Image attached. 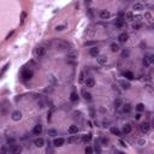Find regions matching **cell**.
I'll use <instances>...</instances> for the list:
<instances>
[{
    "mask_svg": "<svg viewBox=\"0 0 154 154\" xmlns=\"http://www.w3.org/2000/svg\"><path fill=\"white\" fill-rule=\"evenodd\" d=\"M143 1H144V2H146V1H148V0H143Z\"/></svg>",
    "mask_w": 154,
    "mask_h": 154,
    "instance_id": "46",
    "label": "cell"
},
{
    "mask_svg": "<svg viewBox=\"0 0 154 154\" xmlns=\"http://www.w3.org/2000/svg\"><path fill=\"white\" fill-rule=\"evenodd\" d=\"M84 83H85V85H87L88 88H93V87H95V81H94L93 78H87Z\"/></svg>",
    "mask_w": 154,
    "mask_h": 154,
    "instance_id": "11",
    "label": "cell"
},
{
    "mask_svg": "<svg viewBox=\"0 0 154 154\" xmlns=\"http://www.w3.org/2000/svg\"><path fill=\"white\" fill-rule=\"evenodd\" d=\"M140 24H139V23H136V24H134V27H132V28L134 29H136V30H137V29H140Z\"/></svg>",
    "mask_w": 154,
    "mask_h": 154,
    "instance_id": "40",
    "label": "cell"
},
{
    "mask_svg": "<svg viewBox=\"0 0 154 154\" xmlns=\"http://www.w3.org/2000/svg\"><path fill=\"white\" fill-rule=\"evenodd\" d=\"M144 16H146V18H147V19H148L149 22H152V16H151V13H148V12H147V13L144 14Z\"/></svg>",
    "mask_w": 154,
    "mask_h": 154,
    "instance_id": "38",
    "label": "cell"
},
{
    "mask_svg": "<svg viewBox=\"0 0 154 154\" xmlns=\"http://www.w3.org/2000/svg\"><path fill=\"white\" fill-rule=\"evenodd\" d=\"M65 28H66V25H57L56 30H57V31H63Z\"/></svg>",
    "mask_w": 154,
    "mask_h": 154,
    "instance_id": "35",
    "label": "cell"
},
{
    "mask_svg": "<svg viewBox=\"0 0 154 154\" xmlns=\"http://www.w3.org/2000/svg\"><path fill=\"white\" fill-rule=\"evenodd\" d=\"M34 143H35V146H36V147L41 148V147H43V144H45V140L41 139V137H39V139H36V140H35Z\"/></svg>",
    "mask_w": 154,
    "mask_h": 154,
    "instance_id": "12",
    "label": "cell"
},
{
    "mask_svg": "<svg viewBox=\"0 0 154 154\" xmlns=\"http://www.w3.org/2000/svg\"><path fill=\"white\" fill-rule=\"evenodd\" d=\"M85 75H84V71H82L81 73H80V77H78V82L80 83H83V82H85Z\"/></svg>",
    "mask_w": 154,
    "mask_h": 154,
    "instance_id": "23",
    "label": "cell"
},
{
    "mask_svg": "<svg viewBox=\"0 0 154 154\" xmlns=\"http://www.w3.org/2000/svg\"><path fill=\"white\" fill-rule=\"evenodd\" d=\"M131 131V125L130 124H125V125L123 126V134H129Z\"/></svg>",
    "mask_w": 154,
    "mask_h": 154,
    "instance_id": "19",
    "label": "cell"
},
{
    "mask_svg": "<svg viewBox=\"0 0 154 154\" xmlns=\"http://www.w3.org/2000/svg\"><path fill=\"white\" fill-rule=\"evenodd\" d=\"M82 94H83V96H84V99H85V100H92V95H90L89 93H87L84 89L82 90Z\"/></svg>",
    "mask_w": 154,
    "mask_h": 154,
    "instance_id": "27",
    "label": "cell"
},
{
    "mask_svg": "<svg viewBox=\"0 0 154 154\" xmlns=\"http://www.w3.org/2000/svg\"><path fill=\"white\" fill-rule=\"evenodd\" d=\"M77 132H78V126L77 125H70V128H69V134L75 135V134H77Z\"/></svg>",
    "mask_w": 154,
    "mask_h": 154,
    "instance_id": "13",
    "label": "cell"
},
{
    "mask_svg": "<svg viewBox=\"0 0 154 154\" xmlns=\"http://www.w3.org/2000/svg\"><path fill=\"white\" fill-rule=\"evenodd\" d=\"M12 35H13V31H11V33H10V34L7 35V37H6V40H9V39H10V37H11Z\"/></svg>",
    "mask_w": 154,
    "mask_h": 154,
    "instance_id": "43",
    "label": "cell"
},
{
    "mask_svg": "<svg viewBox=\"0 0 154 154\" xmlns=\"http://www.w3.org/2000/svg\"><path fill=\"white\" fill-rule=\"evenodd\" d=\"M85 153H87V154H92V153H93L92 147H87V148H85Z\"/></svg>",
    "mask_w": 154,
    "mask_h": 154,
    "instance_id": "37",
    "label": "cell"
},
{
    "mask_svg": "<svg viewBox=\"0 0 154 154\" xmlns=\"http://www.w3.org/2000/svg\"><path fill=\"white\" fill-rule=\"evenodd\" d=\"M64 139H61V137H58V139H54V141H53V144L56 146V147H61L63 144H64Z\"/></svg>",
    "mask_w": 154,
    "mask_h": 154,
    "instance_id": "7",
    "label": "cell"
},
{
    "mask_svg": "<svg viewBox=\"0 0 154 154\" xmlns=\"http://www.w3.org/2000/svg\"><path fill=\"white\" fill-rule=\"evenodd\" d=\"M143 65H144V66H149V65H151V60H149L148 57H144V59H143Z\"/></svg>",
    "mask_w": 154,
    "mask_h": 154,
    "instance_id": "30",
    "label": "cell"
},
{
    "mask_svg": "<svg viewBox=\"0 0 154 154\" xmlns=\"http://www.w3.org/2000/svg\"><path fill=\"white\" fill-rule=\"evenodd\" d=\"M82 140H83L84 142H89V141L92 140V134H87V135H84Z\"/></svg>",
    "mask_w": 154,
    "mask_h": 154,
    "instance_id": "29",
    "label": "cell"
},
{
    "mask_svg": "<svg viewBox=\"0 0 154 154\" xmlns=\"http://www.w3.org/2000/svg\"><path fill=\"white\" fill-rule=\"evenodd\" d=\"M116 27H119V28H122V27H124L125 25V21L124 19H122V18H118L117 21H116Z\"/></svg>",
    "mask_w": 154,
    "mask_h": 154,
    "instance_id": "16",
    "label": "cell"
},
{
    "mask_svg": "<svg viewBox=\"0 0 154 154\" xmlns=\"http://www.w3.org/2000/svg\"><path fill=\"white\" fill-rule=\"evenodd\" d=\"M119 84L122 85V88H123V89H129V88H130V83H129V82H126V81H124V80L119 81Z\"/></svg>",
    "mask_w": 154,
    "mask_h": 154,
    "instance_id": "17",
    "label": "cell"
},
{
    "mask_svg": "<svg viewBox=\"0 0 154 154\" xmlns=\"http://www.w3.org/2000/svg\"><path fill=\"white\" fill-rule=\"evenodd\" d=\"M9 66H10V64H6V65H5V66L2 68V70H1V76H2L4 73H5V71L7 70V68H9Z\"/></svg>",
    "mask_w": 154,
    "mask_h": 154,
    "instance_id": "36",
    "label": "cell"
},
{
    "mask_svg": "<svg viewBox=\"0 0 154 154\" xmlns=\"http://www.w3.org/2000/svg\"><path fill=\"white\" fill-rule=\"evenodd\" d=\"M89 54L92 57H98L99 56V48H96V47H92L90 51H89Z\"/></svg>",
    "mask_w": 154,
    "mask_h": 154,
    "instance_id": "15",
    "label": "cell"
},
{
    "mask_svg": "<svg viewBox=\"0 0 154 154\" xmlns=\"http://www.w3.org/2000/svg\"><path fill=\"white\" fill-rule=\"evenodd\" d=\"M11 118H12V120H14V122L21 120V119H22V112H21V111H14V112L12 113V116H11Z\"/></svg>",
    "mask_w": 154,
    "mask_h": 154,
    "instance_id": "5",
    "label": "cell"
},
{
    "mask_svg": "<svg viewBox=\"0 0 154 154\" xmlns=\"http://www.w3.org/2000/svg\"><path fill=\"white\" fill-rule=\"evenodd\" d=\"M92 2V0H85V4H90Z\"/></svg>",
    "mask_w": 154,
    "mask_h": 154,
    "instance_id": "45",
    "label": "cell"
},
{
    "mask_svg": "<svg viewBox=\"0 0 154 154\" xmlns=\"http://www.w3.org/2000/svg\"><path fill=\"white\" fill-rule=\"evenodd\" d=\"M33 132H34V135H40L42 132V125L41 124H36L35 128L33 129Z\"/></svg>",
    "mask_w": 154,
    "mask_h": 154,
    "instance_id": "8",
    "label": "cell"
},
{
    "mask_svg": "<svg viewBox=\"0 0 154 154\" xmlns=\"http://www.w3.org/2000/svg\"><path fill=\"white\" fill-rule=\"evenodd\" d=\"M125 17H126V19H128V21H132V19H134V16H132L131 12H126Z\"/></svg>",
    "mask_w": 154,
    "mask_h": 154,
    "instance_id": "33",
    "label": "cell"
},
{
    "mask_svg": "<svg viewBox=\"0 0 154 154\" xmlns=\"http://www.w3.org/2000/svg\"><path fill=\"white\" fill-rule=\"evenodd\" d=\"M136 110H137L139 112H142V111L144 110V105H143V104H139V105L136 106Z\"/></svg>",
    "mask_w": 154,
    "mask_h": 154,
    "instance_id": "32",
    "label": "cell"
},
{
    "mask_svg": "<svg viewBox=\"0 0 154 154\" xmlns=\"http://www.w3.org/2000/svg\"><path fill=\"white\" fill-rule=\"evenodd\" d=\"M70 100L72 101V102H76L77 100H78V94L76 93V92H72L70 95Z\"/></svg>",
    "mask_w": 154,
    "mask_h": 154,
    "instance_id": "18",
    "label": "cell"
},
{
    "mask_svg": "<svg viewBox=\"0 0 154 154\" xmlns=\"http://www.w3.org/2000/svg\"><path fill=\"white\" fill-rule=\"evenodd\" d=\"M52 46L56 48V49H59V51H65V49H70V45L66 41H63V40H59V39H54L52 41Z\"/></svg>",
    "mask_w": 154,
    "mask_h": 154,
    "instance_id": "1",
    "label": "cell"
},
{
    "mask_svg": "<svg viewBox=\"0 0 154 154\" xmlns=\"http://www.w3.org/2000/svg\"><path fill=\"white\" fill-rule=\"evenodd\" d=\"M35 54H36V57H37V58H41V57H43L45 54H46V48H45L43 46L37 47V48H36V51H35Z\"/></svg>",
    "mask_w": 154,
    "mask_h": 154,
    "instance_id": "3",
    "label": "cell"
},
{
    "mask_svg": "<svg viewBox=\"0 0 154 154\" xmlns=\"http://www.w3.org/2000/svg\"><path fill=\"white\" fill-rule=\"evenodd\" d=\"M111 132L113 135H117V136H120V130L118 128H111Z\"/></svg>",
    "mask_w": 154,
    "mask_h": 154,
    "instance_id": "22",
    "label": "cell"
},
{
    "mask_svg": "<svg viewBox=\"0 0 154 154\" xmlns=\"http://www.w3.org/2000/svg\"><path fill=\"white\" fill-rule=\"evenodd\" d=\"M124 107H123V112L125 113H129L130 111H131V106L129 105V104H125V105H123Z\"/></svg>",
    "mask_w": 154,
    "mask_h": 154,
    "instance_id": "24",
    "label": "cell"
},
{
    "mask_svg": "<svg viewBox=\"0 0 154 154\" xmlns=\"http://www.w3.org/2000/svg\"><path fill=\"white\" fill-rule=\"evenodd\" d=\"M31 77H33V71L28 70V69L23 70V72H22V78H23L24 81H29Z\"/></svg>",
    "mask_w": 154,
    "mask_h": 154,
    "instance_id": "2",
    "label": "cell"
},
{
    "mask_svg": "<svg viewBox=\"0 0 154 154\" xmlns=\"http://www.w3.org/2000/svg\"><path fill=\"white\" fill-rule=\"evenodd\" d=\"M84 45H85V46H92V45H94V42H93V41H89V42H85Z\"/></svg>",
    "mask_w": 154,
    "mask_h": 154,
    "instance_id": "41",
    "label": "cell"
},
{
    "mask_svg": "<svg viewBox=\"0 0 154 154\" xmlns=\"http://www.w3.org/2000/svg\"><path fill=\"white\" fill-rule=\"evenodd\" d=\"M11 152L14 154H18L22 152V147L21 146H18V144H13L12 147H11Z\"/></svg>",
    "mask_w": 154,
    "mask_h": 154,
    "instance_id": "10",
    "label": "cell"
},
{
    "mask_svg": "<svg viewBox=\"0 0 154 154\" xmlns=\"http://www.w3.org/2000/svg\"><path fill=\"white\" fill-rule=\"evenodd\" d=\"M140 129H141V131H142L143 134H146V132L149 131V129H151V124H149L148 122H143V123L140 125Z\"/></svg>",
    "mask_w": 154,
    "mask_h": 154,
    "instance_id": "4",
    "label": "cell"
},
{
    "mask_svg": "<svg viewBox=\"0 0 154 154\" xmlns=\"http://www.w3.org/2000/svg\"><path fill=\"white\" fill-rule=\"evenodd\" d=\"M111 49H112V52H118V51H119V45L112 43V45H111Z\"/></svg>",
    "mask_w": 154,
    "mask_h": 154,
    "instance_id": "26",
    "label": "cell"
},
{
    "mask_svg": "<svg viewBox=\"0 0 154 154\" xmlns=\"http://www.w3.org/2000/svg\"><path fill=\"white\" fill-rule=\"evenodd\" d=\"M141 118V114L140 113H137V114H136V119H140Z\"/></svg>",
    "mask_w": 154,
    "mask_h": 154,
    "instance_id": "44",
    "label": "cell"
},
{
    "mask_svg": "<svg viewBox=\"0 0 154 154\" xmlns=\"http://www.w3.org/2000/svg\"><path fill=\"white\" fill-rule=\"evenodd\" d=\"M25 18H27V13H25V12H22V16H21V24L24 23Z\"/></svg>",
    "mask_w": 154,
    "mask_h": 154,
    "instance_id": "34",
    "label": "cell"
},
{
    "mask_svg": "<svg viewBox=\"0 0 154 154\" xmlns=\"http://www.w3.org/2000/svg\"><path fill=\"white\" fill-rule=\"evenodd\" d=\"M47 134H48V136H52V137H53V136L57 135V130L56 129H49V130L47 131Z\"/></svg>",
    "mask_w": 154,
    "mask_h": 154,
    "instance_id": "28",
    "label": "cell"
},
{
    "mask_svg": "<svg viewBox=\"0 0 154 154\" xmlns=\"http://www.w3.org/2000/svg\"><path fill=\"white\" fill-rule=\"evenodd\" d=\"M148 58H149V60H151V64H154V54L148 56Z\"/></svg>",
    "mask_w": 154,
    "mask_h": 154,
    "instance_id": "39",
    "label": "cell"
},
{
    "mask_svg": "<svg viewBox=\"0 0 154 154\" xmlns=\"http://www.w3.org/2000/svg\"><path fill=\"white\" fill-rule=\"evenodd\" d=\"M122 56H123V58H124V57H128V56H129V52H128V51H124Z\"/></svg>",
    "mask_w": 154,
    "mask_h": 154,
    "instance_id": "42",
    "label": "cell"
},
{
    "mask_svg": "<svg viewBox=\"0 0 154 154\" xmlns=\"http://www.w3.org/2000/svg\"><path fill=\"white\" fill-rule=\"evenodd\" d=\"M122 106V101L119 100V99H117L116 101H114V108H119Z\"/></svg>",
    "mask_w": 154,
    "mask_h": 154,
    "instance_id": "31",
    "label": "cell"
},
{
    "mask_svg": "<svg viewBox=\"0 0 154 154\" xmlns=\"http://www.w3.org/2000/svg\"><path fill=\"white\" fill-rule=\"evenodd\" d=\"M124 76H125V78H128V80H134V73H132L131 71H125V72H124Z\"/></svg>",
    "mask_w": 154,
    "mask_h": 154,
    "instance_id": "20",
    "label": "cell"
},
{
    "mask_svg": "<svg viewBox=\"0 0 154 154\" xmlns=\"http://www.w3.org/2000/svg\"><path fill=\"white\" fill-rule=\"evenodd\" d=\"M128 39H129V35L126 34V33H122L119 36H118V40H119V42H126L128 41Z\"/></svg>",
    "mask_w": 154,
    "mask_h": 154,
    "instance_id": "9",
    "label": "cell"
},
{
    "mask_svg": "<svg viewBox=\"0 0 154 154\" xmlns=\"http://www.w3.org/2000/svg\"><path fill=\"white\" fill-rule=\"evenodd\" d=\"M77 140H78V136H77V135H72L71 137H69V139H68V143H73V142H77Z\"/></svg>",
    "mask_w": 154,
    "mask_h": 154,
    "instance_id": "21",
    "label": "cell"
},
{
    "mask_svg": "<svg viewBox=\"0 0 154 154\" xmlns=\"http://www.w3.org/2000/svg\"><path fill=\"white\" fill-rule=\"evenodd\" d=\"M110 16H111V13L108 11H106V10L100 12V18L101 19H107V18H110Z\"/></svg>",
    "mask_w": 154,
    "mask_h": 154,
    "instance_id": "14",
    "label": "cell"
},
{
    "mask_svg": "<svg viewBox=\"0 0 154 154\" xmlns=\"http://www.w3.org/2000/svg\"><path fill=\"white\" fill-rule=\"evenodd\" d=\"M134 10L135 11H142L143 10V5L142 4H135L134 5Z\"/></svg>",
    "mask_w": 154,
    "mask_h": 154,
    "instance_id": "25",
    "label": "cell"
},
{
    "mask_svg": "<svg viewBox=\"0 0 154 154\" xmlns=\"http://www.w3.org/2000/svg\"><path fill=\"white\" fill-rule=\"evenodd\" d=\"M96 60H98V63L100 65H106L107 64V57L106 56H98Z\"/></svg>",
    "mask_w": 154,
    "mask_h": 154,
    "instance_id": "6",
    "label": "cell"
}]
</instances>
